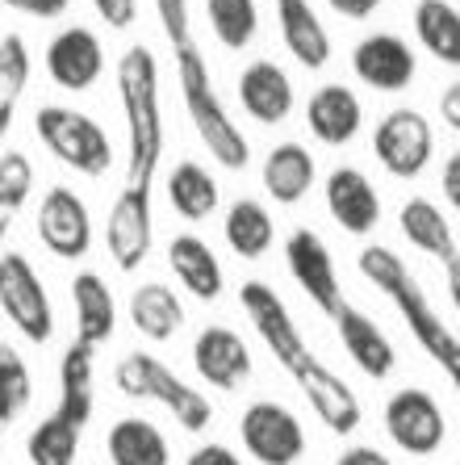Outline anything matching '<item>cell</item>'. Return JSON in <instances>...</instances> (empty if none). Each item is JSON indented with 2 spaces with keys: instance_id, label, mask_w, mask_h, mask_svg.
<instances>
[{
  "instance_id": "8",
  "label": "cell",
  "mask_w": 460,
  "mask_h": 465,
  "mask_svg": "<svg viewBox=\"0 0 460 465\" xmlns=\"http://www.w3.org/2000/svg\"><path fill=\"white\" fill-rule=\"evenodd\" d=\"M373 155L397 181H415L436 155V130L418 109H389L373 130Z\"/></svg>"
},
{
  "instance_id": "20",
  "label": "cell",
  "mask_w": 460,
  "mask_h": 465,
  "mask_svg": "<svg viewBox=\"0 0 460 465\" xmlns=\"http://www.w3.org/2000/svg\"><path fill=\"white\" fill-rule=\"evenodd\" d=\"M93 378H97V348L84 344V340L67 344L64 361H59V407H54V411L64 415L67 423H75L80 432L88 428L93 407H97Z\"/></svg>"
},
{
  "instance_id": "40",
  "label": "cell",
  "mask_w": 460,
  "mask_h": 465,
  "mask_svg": "<svg viewBox=\"0 0 460 465\" xmlns=\"http://www.w3.org/2000/svg\"><path fill=\"white\" fill-rule=\"evenodd\" d=\"M439 184H444V197H448V206L460 210V152L448 155V163H444V176H439Z\"/></svg>"
},
{
  "instance_id": "25",
  "label": "cell",
  "mask_w": 460,
  "mask_h": 465,
  "mask_svg": "<svg viewBox=\"0 0 460 465\" xmlns=\"http://www.w3.org/2000/svg\"><path fill=\"white\" fill-rule=\"evenodd\" d=\"M105 453L113 465H171L168 436L151 420H139V415H126V420L109 428Z\"/></svg>"
},
{
  "instance_id": "28",
  "label": "cell",
  "mask_w": 460,
  "mask_h": 465,
  "mask_svg": "<svg viewBox=\"0 0 460 465\" xmlns=\"http://www.w3.org/2000/svg\"><path fill=\"white\" fill-rule=\"evenodd\" d=\"M397 227H402V235H406L418 252H427V256L444 260V264L456 256V235H452L448 218H444V210H439L436 202H427V197H410L406 206H402V214H397Z\"/></svg>"
},
{
  "instance_id": "12",
  "label": "cell",
  "mask_w": 460,
  "mask_h": 465,
  "mask_svg": "<svg viewBox=\"0 0 460 465\" xmlns=\"http://www.w3.org/2000/svg\"><path fill=\"white\" fill-rule=\"evenodd\" d=\"M285 264H289L293 282L301 285V293H306L322 314L335 319L343 306V290H339V272H335L327 239L310 227H298L289 239H285Z\"/></svg>"
},
{
  "instance_id": "30",
  "label": "cell",
  "mask_w": 460,
  "mask_h": 465,
  "mask_svg": "<svg viewBox=\"0 0 460 465\" xmlns=\"http://www.w3.org/2000/svg\"><path fill=\"white\" fill-rule=\"evenodd\" d=\"M168 206L181 218H210L218 206V181L205 173L201 163L181 160L168 173Z\"/></svg>"
},
{
  "instance_id": "32",
  "label": "cell",
  "mask_w": 460,
  "mask_h": 465,
  "mask_svg": "<svg viewBox=\"0 0 460 465\" xmlns=\"http://www.w3.org/2000/svg\"><path fill=\"white\" fill-rule=\"evenodd\" d=\"M210 30L226 51H243L259 34V5L256 0H205Z\"/></svg>"
},
{
  "instance_id": "34",
  "label": "cell",
  "mask_w": 460,
  "mask_h": 465,
  "mask_svg": "<svg viewBox=\"0 0 460 465\" xmlns=\"http://www.w3.org/2000/svg\"><path fill=\"white\" fill-rule=\"evenodd\" d=\"M34 399V378L25 357L13 344H0V428L22 420Z\"/></svg>"
},
{
  "instance_id": "3",
  "label": "cell",
  "mask_w": 460,
  "mask_h": 465,
  "mask_svg": "<svg viewBox=\"0 0 460 465\" xmlns=\"http://www.w3.org/2000/svg\"><path fill=\"white\" fill-rule=\"evenodd\" d=\"M155 13H160L163 38L171 46V59H176V76H181V97L189 109V122H193L197 139L210 147L222 168L230 173H243L251 152H247V134L235 126L230 109L222 105L214 88V72L205 64L201 46L193 43V17H189V0H155Z\"/></svg>"
},
{
  "instance_id": "15",
  "label": "cell",
  "mask_w": 460,
  "mask_h": 465,
  "mask_svg": "<svg viewBox=\"0 0 460 465\" xmlns=\"http://www.w3.org/2000/svg\"><path fill=\"white\" fill-rule=\"evenodd\" d=\"M352 72L377 93H402L415 80V51L397 34H368L352 51Z\"/></svg>"
},
{
  "instance_id": "17",
  "label": "cell",
  "mask_w": 460,
  "mask_h": 465,
  "mask_svg": "<svg viewBox=\"0 0 460 465\" xmlns=\"http://www.w3.org/2000/svg\"><path fill=\"white\" fill-rule=\"evenodd\" d=\"M335 331H339L343 352L352 357V365L360 369L364 378L381 381V378H389V373H394V365H397L394 344H389V336L364 311H356V306L343 302L339 314H335Z\"/></svg>"
},
{
  "instance_id": "19",
  "label": "cell",
  "mask_w": 460,
  "mask_h": 465,
  "mask_svg": "<svg viewBox=\"0 0 460 465\" xmlns=\"http://www.w3.org/2000/svg\"><path fill=\"white\" fill-rule=\"evenodd\" d=\"M306 126L314 130V139L327 147H343L352 143L364 126V105L347 84H322L314 88V97L306 101Z\"/></svg>"
},
{
  "instance_id": "43",
  "label": "cell",
  "mask_w": 460,
  "mask_h": 465,
  "mask_svg": "<svg viewBox=\"0 0 460 465\" xmlns=\"http://www.w3.org/2000/svg\"><path fill=\"white\" fill-rule=\"evenodd\" d=\"M444 272H448V298H452V306H456V314H460V252L444 264Z\"/></svg>"
},
{
  "instance_id": "33",
  "label": "cell",
  "mask_w": 460,
  "mask_h": 465,
  "mask_svg": "<svg viewBox=\"0 0 460 465\" xmlns=\"http://www.w3.org/2000/svg\"><path fill=\"white\" fill-rule=\"evenodd\" d=\"M75 453H80V428L67 423L59 411L34 423L30 440H25L30 465H75Z\"/></svg>"
},
{
  "instance_id": "5",
  "label": "cell",
  "mask_w": 460,
  "mask_h": 465,
  "mask_svg": "<svg viewBox=\"0 0 460 465\" xmlns=\"http://www.w3.org/2000/svg\"><path fill=\"white\" fill-rule=\"evenodd\" d=\"M113 381L126 399H139V402H160L176 415L184 432H205L210 420H214V407L205 399L201 390H193L184 378H176L160 357L151 352H126L113 369Z\"/></svg>"
},
{
  "instance_id": "41",
  "label": "cell",
  "mask_w": 460,
  "mask_h": 465,
  "mask_svg": "<svg viewBox=\"0 0 460 465\" xmlns=\"http://www.w3.org/2000/svg\"><path fill=\"white\" fill-rule=\"evenodd\" d=\"M327 5H331L339 17H356V22H360V17H373V13L381 9V0H327Z\"/></svg>"
},
{
  "instance_id": "13",
  "label": "cell",
  "mask_w": 460,
  "mask_h": 465,
  "mask_svg": "<svg viewBox=\"0 0 460 465\" xmlns=\"http://www.w3.org/2000/svg\"><path fill=\"white\" fill-rule=\"evenodd\" d=\"M46 72L67 93H84L105 72V46H101V38L88 25H67L46 46Z\"/></svg>"
},
{
  "instance_id": "10",
  "label": "cell",
  "mask_w": 460,
  "mask_h": 465,
  "mask_svg": "<svg viewBox=\"0 0 460 465\" xmlns=\"http://www.w3.org/2000/svg\"><path fill=\"white\" fill-rule=\"evenodd\" d=\"M386 432L402 453L431 457V453H439V444L448 436V420H444V411H439V402L431 390L406 386V390H397V394H389Z\"/></svg>"
},
{
  "instance_id": "6",
  "label": "cell",
  "mask_w": 460,
  "mask_h": 465,
  "mask_svg": "<svg viewBox=\"0 0 460 465\" xmlns=\"http://www.w3.org/2000/svg\"><path fill=\"white\" fill-rule=\"evenodd\" d=\"M34 134L43 139V147L54 160L72 168L80 176H105L109 163H113V143L101 130V122H93L80 109L67 105H43L34 114Z\"/></svg>"
},
{
  "instance_id": "27",
  "label": "cell",
  "mask_w": 460,
  "mask_h": 465,
  "mask_svg": "<svg viewBox=\"0 0 460 465\" xmlns=\"http://www.w3.org/2000/svg\"><path fill=\"white\" fill-rule=\"evenodd\" d=\"M415 34L423 51L436 54L444 67H460V9L448 0H418Z\"/></svg>"
},
{
  "instance_id": "23",
  "label": "cell",
  "mask_w": 460,
  "mask_h": 465,
  "mask_svg": "<svg viewBox=\"0 0 460 465\" xmlns=\"http://www.w3.org/2000/svg\"><path fill=\"white\" fill-rule=\"evenodd\" d=\"M72 306H75V340H84V344H93V348L113 340L118 306H113V290L105 285L101 272H75Z\"/></svg>"
},
{
  "instance_id": "29",
  "label": "cell",
  "mask_w": 460,
  "mask_h": 465,
  "mask_svg": "<svg viewBox=\"0 0 460 465\" xmlns=\"http://www.w3.org/2000/svg\"><path fill=\"white\" fill-rule=\"evenodd\" d=\"M226 243L230 252L243 260H259L268 248H272V239H277V227H272V214L259 206L256 197H239L235 206L226 210Z\"/></svg>"
},
{
  "instance_id": "42",
  "label": "cell",
  "mask_w": 460,
  "mask_h": 465,
  "mask_svg": "<svg viewBox=\"0 0 460 465\" xmlns=\"http://www.w3.org/2000/svg\"><path fill=\"white\" fill-rule=\"evenodd\" d=\"M439 114H444V122H448L452 130H460V80L444 88V97H439Z\"/></svg>"
},
{
  "instance_id": "21",
  "label": "cell",
  "mask_w": 460,
  "mask_h": 465,
  "mask_svg": "<svg viewBox=\"0 0 460 465\" xmlns=\"http://www.w3.org/2000/svg\"><path fill=\"white\" fill-rule=\"evenodd\" d=\"M168 269L181 277V285L193 293L197 302H218L222 298V264H218L214 248L201 235H176L168 243Z\"/></svg>"
},
{
  "instance_id": "39",
  "label": "cell",
  "mask_w": 460,
  "mask_h": 465,
  "mask_svg": "<svg viewBox=\"0 0 460 465\" xmlns=\"http://www.w3.org/2000/svg\"><path fill=\"white\" fill-rule=\"evenodd\" d=\"M335 465H394V461L381 449H373V444H352V449H343L335 457Z\"/></svg>"
},
{
  "instance_id": "7",
  "label": "cell",
  "mask_w": 460,
  "mask_h": 465,
  "mask_svg": "<svg viewBox=\"0 0 460 465\" xmlns=\"http://www.w3.org/2000/svg\"><path fill=\"white\" fill-rule=\"evenodd\" d=\"M0 311L30 344H46L54 336V311L51 293H46L38 269L22 252H5L0 256Z\"/></svg>"
},
{
  "instance_id": "22",
  "label": "cell",
  "mask_w": 460,
  "mask_h": 465,
  "mask_svg": "<svg viewBox=\"0 0 460 465\" xmlns=\"http://www.w3.org/2000/svg\"><path fill=\"white\" fill-rule=\"evenodd\" d=\"M277 17H280V38L289 46V54L301 67H318L331 64V34L318 22L310 0H277Z\"/></svg>"
},
{
  "instance_id": "18",
  "label": "cell",
  "mask_w": 460,
  "mask_h": 465,
  "mask_svg": "<svg viewBox=\"0 0 460 465\" xmlns=\"http://www.w3.org/2000/svg\"><path fill=\"white\" fill-rule=\"evenodd\" d=\"M293 80L272 59H256L239 72V105L264 126H277L293 114Z\"/></svg>"
},
{
  "instance_id": "38",
  "label": "cell",
  "mask_w": 460,
  "mask_h": 465,
  "mask_svg": "<svg viewBox=\"0 0 460 465\" xmlns=\"http://www.w3.org/2000/svg\"><path fill=\"white\" fill-rule=\"evenodd\" d=\"M17 13H30V17H64L72 0H0Z\"/></svg>"
},
{
  "instance_id": "11",
  "label": "cell",
  "mask_w": 460,
  "mask_h": 465,
  "mask_svg": "<svg viewBox=\"0 0 460 465\" xmlns=\"http://www.w3.org/2000/svg\"><path fill=\"white\" fill-rule=\"evenodd\" d=\"M34 231L46 243V252L59 260H80L93 248V214H88L84 197L67 189V184L46 189L38 218H34Z\"/></svg>"
},
{
  "instance_id": "1",
  "label": "cell",
  "mask_w": 460,
  "mask_h": 465,
  "mask_svg": "<svg viewBox=\"0 0 460 465\" xmlns=\"http://www.w3.org/2000/svg\"><path fill=\"white\" fill-rule=\"evenodd\" d=\"M118 93L126 109V184L113 197L105 218L109 256L122 272H139L151 256L155 239V214H151V193H155V173L163 160V105H160V64L147 46H130L118 59Z\"/></svg>"
},
{
  "instance_id": "24",
  "label": "cell",
  "mask_w": 460,
  "mask_h": 465,
  "mask_svg": "<svg viewBox=\"0 0 460 465\" xmlns=\"http://www.w3.org/2000/svg\"><path fill=\"white\" fill-rule=\"evenodd\" d=\"M264 189L280 206H298L314 184V155L301 143H277L264 160Z\"/></svg>"
},
{
  "instance_id": "14",
  "label": "cell",
  "mask_w": 460,
  "mask_h": 465,
  "mask_svg": "<svg viewBox=\"0 0 460 465\" xmlns=\"http://www.w3.org/2000/svg\"><path fill=\"white\" fill-rule=\"evenodd\" d=\"M193 369L205 386L214 390H239L251 378V352H247V340L239 336L235 327L210 323L197 331L193 340Z\"/></svg>"
},
{
  "instance_id": "9",
  "label": "cell",
  "mask_w": 460,
  "mask_h": 465,
  "mask_svg": "<svg viewBox=\"0 0 460 465\" xmlns=\"http://www.w3.org/2000/svg\"><path fill=\"white\" fill-rule=\"evenodd\" d=\"M239 440L259 465H298L306 453V428L285 402L259 399L239 420Z\"/></svg>"
},
{
  "instance_id": "4",
  "label": "cell",
  "mask_w": 460,
  "mask_h": 465,
  "mask_svg": "<svg viewBox=\"0 0 460 465\" xmlns=\"http://www.w3.org/2000/svg\"><path fill=\"white\" fill-rule=\"evenodd\" d=\"M356 264H360L364 282L377 285V290L397 306V314H402L406 331L415 336V344L423 348V352H427L444 373H448L452 390H456V402H460V336L444 323V319H439V311L431 306L427 290H423V285L415 282V272L406 269V260L397 256L394 248L373 243V248L360 252Z\"/></svg>"
},
{
  "instance_id": "37",
  "label": "cell",
  "mask_w": 460,
  "mask_h": 465,
  "mask_svg": "<svg viewBox=\"0 0 460 465\" xmlns=\"http://www.w3.org/2000/svg\"><path fill=\"white\" fill-rule=\"evenodd\" d=\"M184 465H243V461H239V453L235 449H226V444H201V449L189 453Z\"/></svg>"
},
{
  "instance_id": "31",
  "label": "cell",
  "mask_w": 460,
  "mask_h": 465,
  "mask_svg": "<svg viewBox=\"0 0 460 465\" xmlns=\"http://www.w3.org/2000/svg\"><path fill=\"white\" fill-rule=\"evenodd\" d=\"M30 84V46L22 34H5L0 38V139L13 130V114Z\"/></svg>"
},
{
  "instance_id": "26",
  "label": "cell",
  "mask_w": 460,
  "mask_h": 465,
  "mask_svg": "<svg viewBox=\"0 0 460 465\" xmlns=\"http://www.w3.org/2000/svg\"><path fill=\"white\" fill-rule=\"evenodd\" d=\"M130 323H134L139 336L155 340V344L171 340L184 327V306L176 298V290H168L163 282L139 285V290L130 293Z\"/></svg>"
},
{
  "instance_id": "36",
  "label": "cell",
  "mask_w": 460,
  "mask_h": 465,
  "mask_svg": "<svg viewBox=\"0 0 460 465\" xmlns=\"http://www.w3.org/2000/svg\"><path fill=\"white\" fill-rule=\"evenodd\" d=\"M93 9H97L101 22H109L113 30H126L134 22V13H139V0H93Z\"/></svg>"
},
{
  "instance_id": "35",
  "label": "cell",
  "mask_w": 460,
  "mask_h": 465,
  "mask_svg": "<svg viewBox=\"0 0 460 465\" xmlns=\"http://www.w3.org/2000/svg\"><path fill=\"white\" fill-rule=\"evenodd\" d=\"M34 189V163L25 152H5L0 155V243L9 235L13 218L22 214Z\"/></svg>"
},
{
  "instance_id": "16",
  "label": "cell",
  "mask_w": 460,
  "mask_h": 465,
  "mask_svg": "<svg viewBox=\"0 0 460 465\" xmlns=\"http://www.w3.org/2000/svg\"><path fill=\"white\" fill-rule=\"evenodd\" d=\"M327 210L347 235H368L381 223V197H377L373 181L352 163H339L327 176Z\"/></svg>"
},
{
  "instance_id": "2",
  "label": "cell",
  "mask_w": 460,
  "mask_h": 465,
  "mask_svg": "<svg viewBox=\"0 0 460 465\" xmlns=\"http://www.w3.org/2000/svg\"><path fill=\"white\" fill-rule=\"evenodd\" d=\"M239 306L247 311V319L256 327V336L268 344V352L277 357V365L289 369V378L298 381V390L306 394L322 428L335 436H352L364 423L360 394L331 365H322L310 352V344L301 340L298 323H293L289 306L280 302V293L268 282H243L239 285Z\"/></svg>"
}]
</instances>
